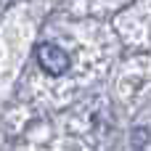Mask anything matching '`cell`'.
Returning a JSON list of instances; mask_svg holds the SVG:
<instances>
[{"label":"cell","mask_w":151,"mask_h":151,"mask_svg":"<svg viewBox=\"0 0 151 151\" xmlns=\"http://www.w3.org/2000/svg\"><path fill=\"white\" fill-rule=\"evenodd\" d=\"M37 64L42 66V72L58 77L69 69V56L58 48V45H50V42H42L37 45Z\"/></svg>","instance_id":"cell-1"}]
</instances>
